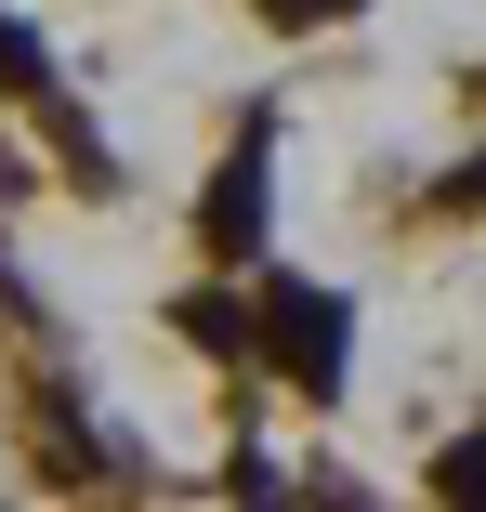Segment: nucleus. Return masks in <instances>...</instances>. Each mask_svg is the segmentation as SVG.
Masks as SVG:
<instances>
[{
  "label": "nucleus",
  "instance_id": "obj_2",
  "mask_svg": "<svg viewBox=\"0 0 486 512\" xmlns=\"http://www.w3.org/2000/svg\"><path fill=\"white\" fill-rule=\"evenodd\" d=\"M198 237H211L224 263H237V250L263 237V119H250V145H237V158L211 171V197H198Z\"/></svg>",
  "mask_w": 486,
  "mask_h": 512
},
{
  "label": "nucleus",
  "instance_id": "obj_6",
  "mask_svg": "<svg viewBox=\"0 0 486 512\" xmlns=\"http://www.w3.org/2000/svg\"><path fill=\"white\" fill-rule=\"evenodd\" d=\"M447 197H486V158H473V171H460V184H447Z\"/></svg>",
  "mask_w": 486,
  "mask_h": 512
},
{
  "label": "nucleus",
  "instance_id": "obj_1",
  "mask_svg": "<svg viewBox=\"0 0 486 512\" xmlns=\"http://www.w3.org/2000/svg\"><path fill=\"white\" fill-rule=\"evenodd\" d=\"M263 342H276V368L303 381V394H342V302H329V289L289 276V289L263 302Z\"/></svg>",
  "mask_w": 486,
  "mask_h": 512
},
{
  "label": "nucleus",
  "instance_id": "obj_4",
  "mask_svg": "<svg viewBox=\"0 0 486 512\" xmlns=\"http://www.w3.org/2000/svg\"><path fill=\"white\" fill-rule=\"evenodd\" d=\"M434 499H486V434H460V447L434 460Z\"/></svg>",
  "mask_w": 486,
  "mask_h": 512
},
{
  "label": "nucleus",
  "instance_id": "obj_3",
  "mask_svg": "<svg viewBox=\"0 0 486 512\" xmlns=\"http://www.w3.org/2000/svg\"><path fill=\"white\" fill-rule=\"evenodd\" d=\"M184 342H211V355H237V342H250V316H237L224 289H198V302H184Z\"/></svg>",
  "mask_w": 486,
  "mask_h": 512
},
{
  "label": "nucleus",
  "instance_id": "obj_5",
  "mask_svg": "<svg viewBox=\"0 0 486 512\" xmlns=\"http://www.w3.org/2000/svg\"><path fill=\"white\" fill-rule=\"evenodd\" d=\"M276 27H329V14H355V0H263Z\"/></svg>",
  "mask_w": 486,
  "mask_h": 512
}]
</instances>
